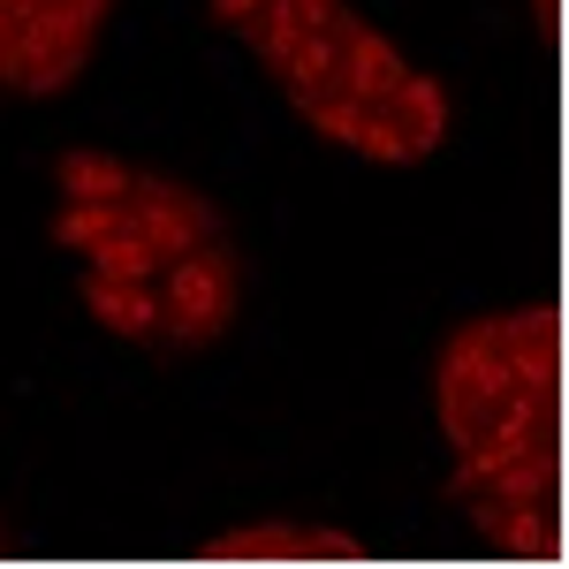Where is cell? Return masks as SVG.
I'll return each instance as SVG.
<instances>
[{
  "mask_svg": "<svg viewBox=\"0 0 569 569\" xmlns=\"http://www.w3.org/2000/svg\"><path fill=\"white\" fill-rule=\"evenodd\" d=\"M77 297H84V311L107 327V335L160 350V281H107V273H84Z\"/></svg>",
  "mask_w": 569,
  "mask_h": 569,
  "instance_id": "8fae6325",
  "label": "cell"
},
{
  "mask_svg": "<svg viewBox=\"0 0 569 569\" xmlns=\"http://www.w3.org/2000/svg\"><path fill=\"white\" fill-rule=\"evenodd\" d=\"M0 555H8V525H0Z\"/></svg>",
  "mask_w": 569,
  "mask_h": 569,
  "instance_id": "d6986e66",
  "label": "cell"
},
{
  "mask_svg": "<svg viewBox=\"0 0 569 569\" xmlns=\"http://www.w3.org/2000/svg\"><path fill=\"white\" fill-rule=\"evenodd\" d=\"M562 486V440H531L525 456H509L501 471H486L471 493H486V501H547Z\"/></svg>",
  "mask_w": 569,
  "mask_h": 569,
  "instance_id": "4fadbf2b",
  "label": "cell"
},
{
  "mask_svg": "<svg viewBox=\"0 0 569 569\" xmlns=\"http://www.w3.org/2000/svg\"><path fill=\"white\" fill-rule=\"evenodd\" d=\"M130 228V198L122 206H61V213L46 220V236L61 243V251H91V243H107V236H122Z\"/></svg>",
  "mask_w": 569,
  "mask_h": 569,
  "instance_id": "9a60e30c",
  "label": "cell"
},
{
  "mask_svg": "<svg viewBox=\"0 0 569 569\" xmlns=\"http://www.w3.org/2000/svg\"><path fill=\"white\" fill-rule=\"evenodd\" d=\"M440 137H448V91H440V77L410 69V77L365 114V130H357L350 152L380 160V168H418V160L440 152Z\"/></svg>",
  "mask_w": 569,
  "mask_h": 569,
  "instance_id": "3957f363",
  "label": "cell"
},
{
  "mask_svg": "<svg viewBox=\"0 0 569 569\" xmlns=\"http://www.w3.org/2000/svg\"><path fill=\"white\" fill-rule=\"evenodd\" d=\"M206 8H213V23H228V31H236V23H243L251 8H266V0H206Z\"/></svg>",
  "mask_w": 569,
  "mask_h": 569,
  "instance_id": "e0dca14e",
  "label": "cell"
},
{
  "mask_svg": "<svg viewBox=\"0 0 569 569\" xmlns=\"http://www.w3.org/2000/svg\"><path fill=\"white\" fill-rule=\"evenodd\" d=\"M493 335H501V357H509L517 388H562V311L555 305L501 311Z\"/></svg>",
  "mask_w": 569,
  "mask_h": 569,
  "instance_id": "ba28073f",
  "label": "cell"
},
{
  "mask_svg": "<svg viewBox=\"0 0 569 569\" xmlns=\"http://www.w3.org/2000/svg\"><path fill=\"white\" fill-rule=\"evenodd\" d=\"M130 160H114V152H91V144H77V152H61L53 160V182H61V206H122L130 198Z\"/></svg>",
  "mask_w": 569,
  "mask_h": 569,
  "instance_id": "7c38bea8",
  "label": "cell"
},
{
  "mask_svg": "<svg viewBox=\"0 0 569 569\" xmlns=\"http://www.w3.org/2000/svg\"><path fill=\"white\" fill-rule=\"evenodd\" d=\"M463 517L486 547L517 555V562H555L562 555V509L555 493L547 501H486V493H463Z\"/></svg>",
  "mask_w": 569,
  "mask_h": 569,
  "instance_id": "52a82bcc",
  "label": "cell"
},
{
  "mask_svg": "<svg viewBox=\"0 0 569 569\" xmlns=\"http://www.w3.org/2000/svg\"><path fill=\"white\" fill-rule=\"evenodd\" d=\"M517 388V372H509V357H501V335H493V319H463L433 357V410H440V433L456 440V448H471L479 426L509 402Z\"/></svg>",
  "mask_w": 569,
  "mask_h": 569,
  "instance_id": "7a4b0ae2",
  "label": "cell"
},
{
  "mask_svg": "<svg viewBox=\"0 0 569 569\" xmlns=\"http://www.w3.org/2000/svg\"><path fill=\"white\" fill-rule=\"evenodd\" d=\"M91 46H99V23L77 16V8H39V16H23V23H16V91H31V99L69 91L84 77Z\"/></svg>",
  "mask_w": 569,
  "mask_h": 569,
  "instance_id": "277c9868",
  "label": "cell"
},
{
  "mask_svg": "<svg viewBox=\"0 0 569 569\" xmlns=\"http://www.w3.org/2000/svg\"><path fill=\"white\" fill-rule=\"evenodd\" d=\"M61 8H77V16H91V23H107V0H61Z\"/></svg>",
  "mask_w": 569,
  "mask_h": 569,
  "instance_id": "ac0fdd59",
  "label": "cell"
},
{
  "mask_svg": "<svg viewBox=\"0 0 569 569\" xmlns=\"http://www.w3.org/2000/svg\"><path fill=\"white\" fill-rule=\"evenodd\" d=\"M410 77V61L395 53V39H380L365 16H342V77H335V99H357V107H380L395 84Z\"/></svg>",
  "mask_w": 569,
  "mask_h": 569,
  "instance_id": "9c48e42d",
  "label": "cell"
},
{
  "mask_svg": "<svg viewBox=\"0 0 569 569\" xmlns=\"http://www.w3.org/2000/svg\"><path fill=\"white\" fill-rule=\"evenodd\" d=\"M198 562H365V547L335 525H236L206 539Z\"/></svg>",
  "mask_w": 569,
  "mask_h": 569,
  "instance_id": "8992f818",
  "label": "cell"
},
{
  "mask_svg": "<svg viewBox=\"0 0 569 569\" xmlns=\"http://www.w3.org/2000/svg\"><path fill=\"white\" fill-rule=\"evenodd\" d=\"M531 23H539V46H562V0H531Z\"/></svg>",
  "mask_w": 569,
  "mask_h": 569,
  "instance_id": "2e32d148",
  "label": "cell"
},
{
  "mask_svg": "<svg viewBox=\"0 0 569 569\" xmlns=\"http://www.w3.org/2000/svg\"><path fill=\"white\" fill-rule=\"evenodd\" d=\"M236 311H243V259L220 236L168 259V273H160V350L168 357L220 342L236 327Z\"/></svg>",
  "mask_w": 569,
  "mask_h": 569,
  "instance_id": "6da1fadb",
  "label": "cell"
},
{
  "mask_svg": "<svg viewBox=\"0 0 569 569\" xmlns=\"http://www.w3.org/2000/svg\"><path fill=\"white\" fill-rule=\"evenodd\" d=\"M130 228L160 251V259H182V251H198V243H213L220 236V206L206 190H190L176 176H130Z\"/></svg>",
  "mask_w": 569,
  "mask_h": 569,
  "instance_id": "5b68a950",
  "label": "cell"
},
{
  "mask_svg": "<svg viewBox=\"0 0 569 569\" xmlns=\"http://www.w3.org/2000/svg\"><path fill=\"white\" fill-rule=\"evenodd\" d=\"M84 273H107V281H160L168 259H160L137 228H122V236H107V243H91V251H84Z\"/></svg>",
  "mask_w": 569,
  "mask_h": 569,
  "instance_id": "5bb4252c",
  "label": "cell"
},
{
  "mask_svg": "<svg viewBox=\"0 0 569 569\" xmlns=\"http://www.w3.org/2000/svg\"><path fill=\"white\" fill-rule=\"evenodd\" d=\"M342 8H350V0H266V8H251L236 31L251 39V53H259L266 77H281V61H289V53H297L311 31H327Z\"/></svg>",
  "mask_w": 569,
  "mask_h": 569,
  "instance_id": "30bf717a",
  "label": "cell"
}]
</instances>
